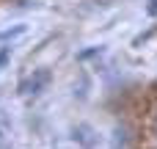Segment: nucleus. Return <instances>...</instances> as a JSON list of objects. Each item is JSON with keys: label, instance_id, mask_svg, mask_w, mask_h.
<instances>
[{"label": "nucleus", "instance_id": "f03ea898", "mask_svg": "<svg viewBox=\"0 0 157 149\" xmlns=\"http://www.w3.org/2000/svg\"><path fill=\"white\" fill-rule=\"evenodd\" d=\"M22 33H25V25H14V28H8V30L0 33V41L3 39H14V36H22Z\"/></svg>", "mask_w": 157, "mask_h": 149}, {"label": "nucleus", "instance_id": "f257e3e1", "mask_svg": "<svg viewBox=\"0 0 157 149\" xmlns=\"http://www.w3.org/2000/svg\"><path fill=\"white\" fill-rule=\"evenodd\" d=\"M47 83H50V72H47V69H33V75H28L25 80H19V94H22V97L39 94Z\"/></svg>", "mask_w": 157, "mask_h": 149}, {"label": "nucleus", "instance_id": "7ed1b4c3", "mask_svg": "<svg viewBox=\"0 0 157 149\" xmlns=\"http://www.w3.org/2000/svg\"><path fill=\"white\" fill-rule=\"evenodd\" d=\"M146 14H149V17H157V0H149V6H146Z\"/></svg>", "mask_w": 157, "mask_h": 149}, {"label": "nucleus", "instance_id": "20e7f679", "mask_svg": "<svg viewBox=\"0 0 157 149\" xmlns=\"http://www.w3.org/2000/svg\"><path fill=\"white\" fill-rule=\"evenodd\" d=\"M8 55H11V50H8V47H6V50H0V66L8 61Z\"/></svg>", "mask_w": 157, "mask_h": 149}]
</instances>
